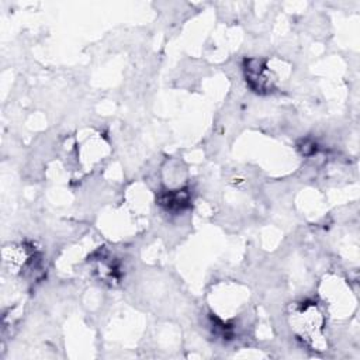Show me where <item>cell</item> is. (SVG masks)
Wrapping results in <instances>:
<instances>
[{"label":"cell","instance_id":"1","mask_svg":"<svg viewBox=\"0 0 360 360\" xmlns=\"http://www.w3.org/2000/svg\"><path fill=\"white\" fill-rule=\"evenodd\" d=\"M298 336L307 343L312 345L318 350H322V332H323V316L319 308L312 302L300 309L292 322Z\"/></svg>","mask_w":360,"mask_h":360}]
</instances>
